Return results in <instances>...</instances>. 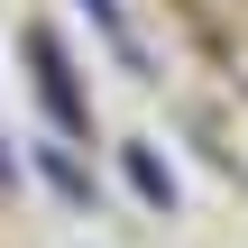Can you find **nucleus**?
<instances>
[{
	"instance_id": "obj_1",
	"label": "nucleus",
	"mask_w": 248,
	"mask_h": 248,
	"mask_svg": "<svg viewBox=\"0 0 248 248\" xmlns=\"http://www.w3.org/2000/svg\"><path fill=\"white\" fill-rule=\"evenodd\" d=\"M129 184H138L147 202H175V175H166V166H156L147 147H129Z\"/></svg>"
},
{
	"instance_id": "obj_2",
	"label": "nucleus",
	"mask_w": 248,
	"mask_h": 248,
	"mask_svg": "<svg viewBox=\"0 0 248 248\" xmlns=\"http://www.w3.org/2000/svg\"><path fill=\"white\" fill-rule=\"evenodd\" d=\"M83 18H92V28H101V37H110L129 64H138V37H129V18H120V0H83Z\"/></svg>"
},
{
	"instance_id": "obj_3",
	"label": "nucleus",
	"mask_w": 248,
	"mask_h": 248,
	"mask_svg": "<svg viewBox=\"0 0 248 248\" xmlns=\"http://www.w3.org/2000/svg\"><path fill=\"white\" fill-rule=\"evenodd\" d=\"M46 175H55V184H64V193H74V202H83V193H92V184H83V166H74V156H64V147H46Z\"/></svg>"
}]
</instances>
